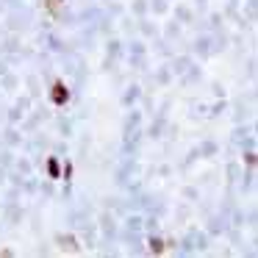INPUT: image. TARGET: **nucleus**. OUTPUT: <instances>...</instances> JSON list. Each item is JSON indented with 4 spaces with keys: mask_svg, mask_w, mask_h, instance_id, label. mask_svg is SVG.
<instances>
[{
    "mask_svg": "<svg viewBox=\"0 0 258 258\" xmlns=\"http://www.w3.org/2000/svg\"><path fill=\"white\" fill-rule=\"evenodd\" d=\"M53 100H56V103H64V100H67V89H64V84H56V86H53Z\"/></svg>",
    "mask_w": 258,
    "mask_h": 258,
    "instance_id": "1",
    "label": "nucleus"
},
{
    "mask_svg": "<svg viewBox=\"0 0 258 258\" xmlns=\"http://www.w3.org/2000/svg\"><path fill=\"white\" fill-rule=\"evenodd\" d=\"M47 169H50V175H53V178L58 175V164H56V161H50V164H47Z\"/></svg>",
    "mask_w": 258,
    "mask_h": 258,
    "instance_id": "2",
    "label": "nucleus"
}]
</instances>
